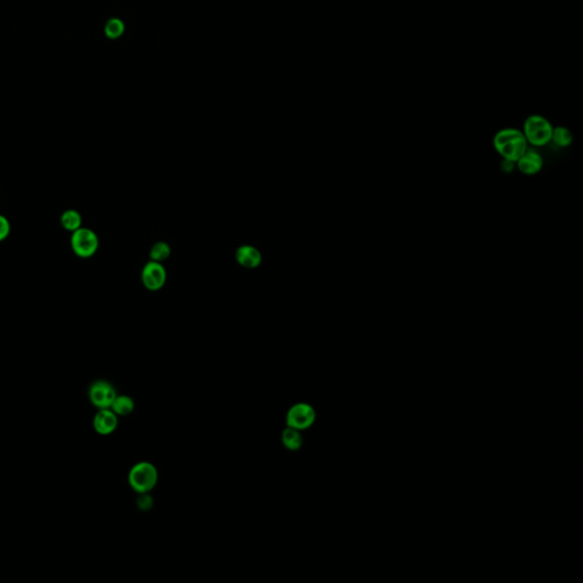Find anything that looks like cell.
Listing matches in <instances>:
<instances>
[{
  "label": "cell",
  "instance_id": "cell-1",
  "mask_svg": "<svg viewBox=\"0 0 583 583\" xmlns=\"http://www.w3.org/2000/svg\"><path fill=\"white\" fill-rule=\"evenodd\" d=\"M494 147L503 159L516 163L517 160L529 148V144L520 130L505 128L494 135Z\"/></svg>",
  "mask_w": 583,
  "mask_h": 583
},
{
  "label": "cell",
  "instance_id": "cell-2",
  "mask_svg": "<svg viewBox=\"0 0 583 583\" xmlns=\"http://www.w3.org/2000/svg\"><path fill=\"white\" fill-rule=\"evenodd\" d=\"M553 126L544 116L534 114L527 118L523 126V133L529 145L544 147L551 140Z\"/></svg>",
  "mask_w": 583,
  "mask_h": 583
},
{
  "label": "cell",
  "instance_id": "cell-3",
  "mask_svg": "<svg viewBox=\"0 0 583 583\" xmlns=\"http://www.w3.org/2000/svg\"><path fill=\"white\" fill-rule=\"evenodd\" d=\"M159 480V473L155 466L148 461H140L133 465L128 475L130 487L138 494H145L153 490Z\"/></svg>",
  "mask_w": 583,
  "mask_h": 583
},
{
  "label": "cell",
  "instance_id": "cell-4",
  "mask_svg": "<svg viewBox=\"0 0 583 583\" xmlns=\"http://www.w3.org/2000/svg\"><path fill=\"white\" fill-rule=\"evenodd\" d=\"M71 248L79 258H91L100 248V239L91 229L81 227L71 236Z\"/></svg>",
  "mask_w": 583,
  "mask_h": 583
},
{
  "label": "cell",
  "instance_id": "cell-5",
  "mask_svg": "<svg viewBox=\"0 0 583 583\" xmlns=\"http://www.w3.org/2000/svg\"><path fill=\"white\" fill-rule=\"evenodd\" d=\"M316 421V410L311 404L300 402L289 408L286 416V424L298 431L311 428Z\"/></svg>",
  "mask_w": 583,
  "mask_h": 583
},
{
  "label": "cell",
  "instance_id": "cell-6",
  "mask_svg": "<svg viewBox=\"0 0 583 583\" xmlns=\"http://www.w3.org/2000/svg\"><path fill=\"white\" fill-rule=\"evenodd\" d=\"M88 395L90 402L98 409L111 408V404L118 395L114 386L109 382L103 380L94 382L93 384L90 385Z\"/></svg>",
  "mask_w": 583,
  "mask_h": 583
},
{
  "label": "cell",
  "instance_id": "cell-7",
  "mask_svg": "<svg viewBox=\"0 0 583 583\" xmlns=\"http://www.w3.org/2000/svg\"><path fill=\"white\" fill-rule=\"evenodd\" d=\"M142 280L148 291L156 292L166 285V272L164 265L160 262L151 261L144 267Z\"/></svg>",
  "mask_w": 583,
  "mask_h": 583
},
{
  "label": "cell",
  "instance_id": "cell-8",
  "mask_svg": "<svg viewBox=\"0 0 583 583\" xmlns=\"http://www.w3.org/2000/svg\"><path fill=\"white\" fill-rule=\"evenodd\" d=\"M517 169L525 176H534L540 173L544 166V159L537 149L529 148L522 154L515 163Z\"/></svg>",
  "mask_w": 583,
  "mask_h": 583
},
{
  "label": "cell",
  "instance_id": "cell-9",
  "mask_svg": "<svg viewBox=\"0 0 583 583\" xmlns=\"http://www.w3.org/2000/svg\"><path fill=\"white\" fill-rule=\"evenodd\" d=\"M118 424H119L118 415L114 414L109 408L100 409L94 417V428L100 435L112 434L118 428Z\"/></svg>",
  "mask_w": 583,
  "mask_h": 583
},
{
  "label": "cell",
  "instance_id": "cell-10",
  "mask_svg": "<svg viewBox=\"0 0 583 583\" xmlns=\"http://www.w3.org/2000/svg\"><path fill=\"white\" fill-rule=\"evenodd\" d=\"M236 260L244 268L254 269L261 265L262 255L254 246L243 245L236 252Z\"/></svg>",
  "mask_w": 583,
  "mask_h": 583
},
{
  "label": "cell",
  "instance_id": "cell-11",
  "mask_svg": "<svg viewBox=\"0 0 583 583\" xmlns=\"http://www.w3.org/2000/svg\"><path fill=\"white\" fill-rule=\"evenodd\" d=\"M109 409L118 416H128L135 410V401L128 395H116Z\"/></svg>",
  "mask_w": 583,
  "mask_h": 583
},
{
  "label": "cell",
  "instance_id": "cell-12",
  "mask_svg": "<svg viewBox=\"0 0 583 583\" xmlns=\"http://www.w3.org/2000/svg\"><path fill=\"white\" fill-rule=\"evenodd\" d=\"M282 442L286 449L291 451H296L302 447L303 440H302L301 431L295 430V428H287L283 431Z\"/></svg>",
  "mask_w": 583,
  "mask_h": 583
},
{
  "label": "cell",
  "instance_id": "cell-13",
  "mask_svg": "<svg viewBox=\"0 0 583 583\" xmlns=\"http://www.w3.org/2000/svg\"><path fill=\"white\" fill-rule=\"evenodd\" d=\"M60 225L67 232H76L82 227V217L76 210H67L60 216Z\"/></svg>",
  "mask_w": 583,
  "mask_h": 583
},
{
  "label": "cell",
  "instance_id": "cell-14",
  "mask_svg": "<svg viewBox=\"0 0 583 583\" xmlns=\"http://www.w3.org/2000/svg\"><path fill=\"white\" fill-rule=\"evenodd\" d=\"M550 142H553L560 148H566L573 143V133L566 126H556L553 129Z\"/></svg>",
  "mask_w": 583,
  "mask_h": 583
},
{
  "label": "cell",
  "instance_id": "cell-15",
  "mask_svg": "<svg viewBox=\"0 0 583 583\" xmlns=\"http://www.w3.org/2000/svg\"><path fill=\"white\" fill-rule=\"evenodd\" d=\"M170 253H171V249L166 243L157 242L151 249L149 256L152 258V261L162 263L163 261H166V258H169Z\"/></svg>",
  "mask_w": 583,
  "mask_h": 583
},
{
  "label": "cell",
  "instance_id": "cell-16",
  "mask_svg": "<svg viewBox=\"0 0 583 583\" xmlns=\"http://www.w3.org/2000/svg\"><path fill=\"white\" fill-rule=\"evenodd\" d=\"M123 31H124V24L119 19L109 20L107 22V27H105V34H107L109 38H112V39L119 38L123 34Z\"/></svg>",
  "mask_w": 583,
  "mask_h": 583
},
{
  "label": "cell",
  "instance_id": "cell-17",
  "mask_svg": "<svg viewBox=\"0 0 583 583\" xmlns=\"http://www.w3.org/2000/svg\"><path fill=\"white\" fill-rule=\"evenodd\" d=\"M10 223L6 217L0 214V242H3L10 236Z\"/></svg>",
  "mask_w": 583,
  "mask_h": 583
},
{
  "label": "cell",
  "instance_id": "cell-18",
  "mask_svg": "<svg viewBox=\"0 0 583 583\" xmlns=\"http://www.w3.org/2000/svg\"><path fill=\"white\" fill-rule=\"evenodd\" d=\"M140 497L138 498V500H137V505H138V507L142 510H149L152 508L153 506V498L151 496L147 494V492L145 494H140Z\"/></svg>",
  "mask_w": 583,
  "mask_h": 583
},
{
  "label": "cell",
  "instance_id": "cell-19",
  "mask_svg": "<svg viewBox=\"0 0 583 583\" xmlns=\"http://www.w3.org/2000/svg\"><path fill=\"white\" fill-rule=\"evenodd\" d=\"M514 166H515V162L507 161V160H504V161H503V164H501V166L504 168V170H506L508 173H509V171H513Z\"/></svg>",
  "mask_w": 583,
  "mask_h": 583
}]
</instances>
